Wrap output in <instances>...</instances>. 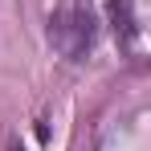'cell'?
<instances>
[{
	"mask_svg": "<svg viewBox=\"0 0 151 151\" xmlns=\"http://www.w3.org/2000/svg\"><path fill=\"white\" fill-rule=\"evenodd\" d=\"M94 37H98V17L90 8V0H74L65 8H57L49 21V41L65 53L70 61H82L86 53L94 49Z\"/></svg>",
	"mask_w": 151,
	"mask_h": 151,
	"instance_id": "1",
	"label": "cell"
},
{
	"mask_svg": "<svg viewBox=\"0 0 151 151\" xmlns=\"http://www.w3.org/2000/svg\"><path fill=\"white\" fill-rule=\"evenodd\" d=\"M110 21H114V37L123 49H135V17H131V0H110Z\"/></svg>",
	"mask_w": 151,
	"mask_h": 151,
	"instance_id": "2",
	"label": "cell"
},
{
	"mask_svg": "<svg viewBox=\"0 0 151 151\" xmlns=\"http://www.w3.org/2000/svg\"><path fill=\"white\" fill-rule=\"evenodd\" d=\"M17 151H21V147H17Z\"/></svg>",
	"mask_w": 151,
	"mask_h": 151,
	"instance_id": "3",
	"label": "cell"
}]
</instances>
